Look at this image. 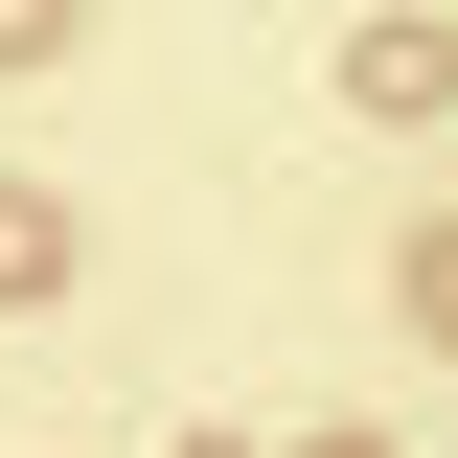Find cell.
I'll return each mask as SVG.
<instances>
[{"label":"cell","instance_id":"cell-1","mask_svg":"<svg viewBox=\"0 0 458 458\" xmlns=\"http://www.w3.org/2000/svg\"><path fill=\"white\" fill-rule=\"evenodd\" d=\"M344 92H367V114H458V23H436V0H412V23H367V47H344Z\"/></svg>","mask_w":458,"mask_h":458},{"label":"cell","instance_id":"cell-2","mask_svg":"<svg viewBox=\"0 0 458 458\" xmlns=\"http://www.w3.org/2000/svg\"><path fill=\"white\" fill-rule=\"evenodd\" d=\"M69 276V207H23V183H0V298H47Z\"/></svg>","mask_w":458,"mask_h":458},{"label":"cell","instance_id":"cell-3","mask_svg":"<svg viewBox=\"0 0 458 458\" xmlns=\"http://www.w3.org/2000/svg\"><path fill=\"white\" fill-rule=\"evenodd\" d=\"M412 321H436V344H458V229H436V252H412Z\"/></svg>","mask_w":458,"mask_h":458}]
</instances>
